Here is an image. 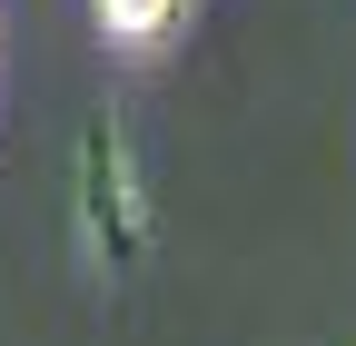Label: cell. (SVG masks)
I'll list each match as a JSON object with an SVG mask.
<instances>
[{"mask_svg": "<svg viewBox=\"0 0 356 346\" xmlns=\"http://www.w3.org/2000/svg\"><path fill=\"white\" fill-rule=\"evenodd\" d=\"M178 10H188V0H89V20H99L109 50H159L178 30Z\"/></svg>", "mask_w": 356, "mask_h": 346, "instance_id": "obj_1", "label": "cell"}]
</instances>
